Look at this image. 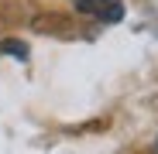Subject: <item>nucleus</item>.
<instances>
[{"label": "nucleus", "mask_w": 158, "mask_h": 154, "mask_svg": "<svg viewBox=\"0 0 158 154\" xmlns=\"http://www.w3.org/2000/svg\"><path fill=\"white\" fill-rule=\"evenodd\" d=\"M79 14L86 17H96V21H107V24H117L124 17V4L120 0H72Z\"/></svg>", "instance_id": "nucleus-1"}, {"label": "nucleus", "mask_w": 158, "mask_h": 154, "mask_svg": "<svg viewBox=\"0 0 158 154\" xmlns=\"http://www.w3.org/2000/svg\"><path fill=\"white\" fill-rule=\"evenodd\" d=\"M0 51H7V55H14V58H28V45L24 41H0Z\"/></svg>", "instance_id": "nucleus-2"}]
</instances>
